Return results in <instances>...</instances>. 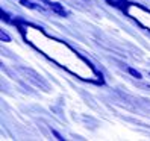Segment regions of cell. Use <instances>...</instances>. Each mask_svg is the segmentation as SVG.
<instances>
[{
    "label": "cell",
    "instance_id": "2",
    "mask_svg": "<svg viewBox=\"0 0 150 141\" xmlns=\"http://www.w3.org/2000/svg\"><path fill=\"white\" fill-rule=\"evenodd\" d=\"M108 3H111V5H114V6H120V5H123L125 2L123 0H106Z\"/></svg>",
    "mask_w": 150,
    "mask_h": 141
},
{
    "label": "cell",
    "instance_id": "4",
    "mask_svg": "<svg viewBox=\"0 0 150 141\" xmlns=\"http://www.w3.org/2000/svg\"><path fill=\"white\" fill-rule=\"evenodd\" d=\"M2 40H5V41H11V38L8 37L6 32H3V30H2Z\"/></svg>",
    "mask_w": 150,
    "mask_h": 141
},
{
    "label": "cell",
    "instance_id": "1",
    "mask_svg": "<svg viewBox=\"0 0 150 141\" xmlns=\"http://www.w3.org/2000/svg\"><path fill=\"white\" fill-rule=\"evenodd\" d=\"M50 8H52V9H53L55 12H58V14H61V15H67L68 12L64 9V8H61L58 3H53V5H50Z\"/></svg>",
    "mask_w": 150,
    "mask_h": 141
},
{
    "label": "cell",
    "instance_id": "3",
    "mask_svg": "<svg viewBox=\"0 0 150 141\" xmlns=\"http://www.w3.org/2000/svg\"><path fill=\"white\" fill-rule=\"evenodd\" d=\"M129 73H130V74H134V76L138 77V79H141V73L137 72V70H134V68H129Z\"/></svg>",
    "mask_w": 150,
    "mask_h": 141
}]
</instances>
